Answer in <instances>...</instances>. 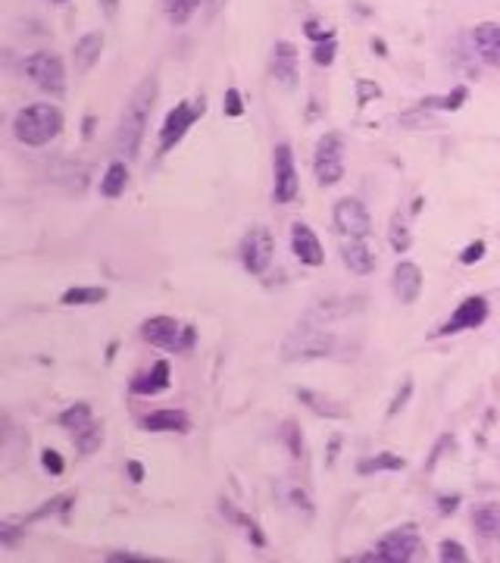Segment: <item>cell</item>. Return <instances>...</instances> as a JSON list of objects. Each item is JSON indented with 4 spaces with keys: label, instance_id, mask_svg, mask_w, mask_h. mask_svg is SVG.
<instances>
[{
    "label": "cell",
    "instance_id": "6da1fadb",
    "mask_svg": "<svg viewBox=\"0 0 500 563\" xmlns=\"http://www.w3.org/2000/svg\"><path fill=\"white\" fill-rule=\"evenodd\" d=\"M157 78L147 76L141 85L131 91L129 104L122 107V116H120V129H116V151L122 157L135 160L138 151H141V141H144V131H147V120H151V109L157 104Z\"/></svg>",
    "mask_w": 500,
    "mask_h": 563
},
{
    "label": "cell",
    "instance_id": "7a4b0ae2",
    "mask_svg": "<svg viewBox=\"0 0 500 563\" xmlns=\"http://www.w3.org/2000/svg\"><path fill=\"white\" fill-rule=\"evenodd\" d=\"M63 109L54 107V104H32V107H22L13 120V135H16L19 144L26 148H44L50 144L57 135L63 131Z\"/></svg>",
    "mask_w": 500,
    "mask_h": 563
},
{
    "label": "cell",
    "instance_id": "3957f363",
    "mask_svg": "<svg viewBox=\"0 0 500 563\" xmlns=\"http://www.w3.org/2000/svg\"><path fill=\"white\" fill-rule=\"evenodd\" d=\"M335 348V339L328 332H322L319 326L300 323L294 332L285 339L282 357L285 360H316V357H328Z\"/></svg>",
    "mask_w": 500,
    "mask_h": 563
},
{
    "label": "cell",
    "instance_id": "277c9868",
    "mask_svg": "<svg viewBox=\"0 0 500 563\" xmlns=\"http://www.w3.org/2000/svg\"><path fill=\"white\" fill-rule=\"evenodd\" d=\"M313 172L322 188H332L344 179V138L341 131H326L316 144Z\"/></svg>",
    "mask_w": 500,
    "mask_h": 563
},
{
    "label": "cell",
    "instance_id": "5b68a950",
    "mask_svg": "<svg viewBox=\"0 0 500 563\" xmlns=\"http://www.w3.org/2000/svg\"><path fill=\"white\" fill-rule=\"evenodd\" d=\"M22 72L28 76V82L38 85L50 98H63L66 94V66L57 54H47V50L32 54L22 63Z\"/></svg>",
    "mask_w": 500,
    "mask_h": 563
},
{
    "label": "cell",
    "instance_id": "8992f818",
    "mask_svg": "<svg viewBox=\"0 0 500 563\" xmlns=\"http://www.w3.org/2000/svg\"><path fill=\"white\" fill-rule=\"evenodd\" d=\"M300 192L297 166H294L291 144H276L272 153V201L276 203H294Z\"/></svg>",
    "mask_w": 500,
    "mask_h": 563
},
{
    "label": "cell",
    "instance_id": "52a82bcc",
    "mask_svg": "<svg viewBox=\"0 0 500 563\" xmlns=\"http://www.w3.org/2000/svg\"><path fill=\"white\" fill-rule=\"evenodd\" d=\"M422 536H419L416 526H401V529H391L379 538L375 551L381 554L388 563H410L416 558H422Z\"/></svg>",
    "mask_w": 500,
    "mask_h": 563
},
{
    "label": "cell",
    "instance_id": "ba28073f",
    "mask_svg": "<svg viewBox=\"0 0 500 563\" xmlns=\"http://www.w3.org/2000/svg\"><path fill=\"white\" fill-rule=\"evenodd\" d=\"M272 257H276V241H272L269 229L263 225H254V229L245 232L241 238V263L250 276H263L269 269Z\"/></svg>",
    "mask_w": 500,
    "mask_h": 563
},
{
    "label": "cell",
    "instance_id": "9c48e42d",
    "mask_svg": "<svg viewBox=\"0 0 500 563\" xmlns=\"http://www.w3.org/2000/svg\"><path fill=\"white\" fill-rule=\"evenodd\" d=\"M332 219H335V229L341 232L344 238H370V232H372L370 210H366V203L357 201V197H341L332 210Z\"/></svg>",
    "mask_w": 500,
    "mask_h": 563
},
{
    "label": "cell",
    "instance_id": "30bf717a",
    "mask_svg": "<svg viewBox=\"0 0 500 563\" xmlns=\"http://www.w3.org/2000/svg\"><path fill=\"white\" fill-rule=\"evenodd\" d=\"M203 109H207V100H203V98L197 100V104H179V107L169 109L163 129H160V151H172L175 144H179L182 138L188 135V129L194 126L197 116H201Z\"/></svg>",
    "mask_w": 500,
    "mask_h": 563
},
{
    "label": "cell",
    "instance_id": "8fae6325",
    "mask_svg": "<svg viewBox=\"0 0 500 563\" xmlns=\"http://www.w3.org/2000/svg\"><path fill=\"white\" fill-rule=\"evenodd\" d=\"M484 319H488V301H484L482 295L475 297H466L457 310H453V317L447 319L444 326L438 328L435 335H457V332H469V328H479L484 326Z\"/></svg>",
    "mask_w": 500,
    "mask_h": 563
},
{
    "label": "cell",
    "instance_id": "7c38bea8",
    "mask_svg": "<svg viewBox=\"0 0 500 563\" xmlns=\"http://www.w3.org/2000/svg\"><path fill=\"white\" fill-rule=\"evenodd\" d=\"M182 332L185 326H179L172 317H151L141 323V339L160 350H182Z\"/></svg>",
    "mask_w": 500,
    "mask_h": 563
},
{
    "label": "cell",
    "instance_id": "4fadbf2b",
    "mask_svg": "<svg viewBox=\"0 0 500 563\" xmlns=\"http://www.w3.org/2000/svg\"><path fill=\"white\" fill-rule=\"evenodd\" d=\"M291 251H294V257L304 263V266H322V263H326L322 241L307 223H294L291 225Z\"/></svg>",
    "mask_w": 500,
    "mask_h": 563
},
{
    "label": "cell",
    "instance_id": "5bb4252c",
    "mask_svg": "<svg viewBox=\"0 0 500 563\" xmlns=\"http://www.w3.org/2000/svg\"><path fill=\"white\" fill-rule=\"evenodd\" d=\"M341 260L354 276H372L375 266H379V257H375V251L366 245V238H348L344 241Z\"/></svg>",
    "mask_w": 500,
    "mask_h": 563
},
{
    "label": "cell",
    "instance_id": "9a60e30c",
    "mask_svg": "<svg viewBox=\"0 0 500 563\" xmlns=\"http://www.w3.org/2000/svg\"><path fill=\"white\" fill-rule=\"evenodd\" d=\"M394 295L403 304H416L422 295V269L410 260H401L394 266Z\"/></svg>",
    "mask_w": 500,
    "mask_h": 563
},
{
    "label": "cell",
    "instance_id": "2e32d148",
    "mask_svg": "<svg viewBox=\"0 0 500 563\" xmlns=\"http://www.w3.org/2000/svg\"><path fill=\"white\" fill-rule=\"evenodd\" d=\"M272 78L282 88L297 85V47L291 41H278L272 50Z\"/></svg>",
    "mask_w": 500,
    "mask_h": 563
},
{
    "label": "cell",
    "instance_id": "e0dca14e",
    "mask_svg": "<svg viewBox=\"0 0 500 563\" xmlns=\"http://www.w3.org/2000/svg\"><path fill=\"white\" fill-rule=\"evenodd\" d=\"M473 44H475V54H479L484 63L500 69V26L497 22H482V26H475Z\"/></svg>",
    "mask_w": 500,
    "mask_h": 563
},
{
    "label": "cell",
    "instance_id": "ac0fdd59",
    "mask_svg": "<svg viewBox=\"0 0 500 563\" xmlns=\"http://www.w3.org/2000/svg\"><path fill=\"white\" fill-rule=\"evenodd\" d=\"M104 35L100 32H88L82 38L76 41V47H72V60H76V69L78 76H88V72L98 66L100 54H104Z\"/></svg>",
    "mask_w": 500,
    "mask_h": 563
},
{
    "label": "cell",
    "instance_id": "d6986e66",
    "mask_svg": "<svg viewBox=\"0 0 500 563\" xmlns=\"http://www.w3.org/2000/svg\"><path fill=\"white\" fill-rule=\"evenodd\" d=\"M169 382H172V367H169V360H157L147 372L131 379V391L135 394H160V391L169 389Z\"/></svg>",
    "mask_w": 500,
    "mask_h": 563
},
{
    "label": "cell",
    "instance_id": "ffe728a7",
    "mask_svg": "<svg viewBox=\"0 0 500 563\" xmlns=\"http://www.w3.org/2000/svg\"><path fill=\"white\" fill-rule=\"evenodd\" d=\"M141 422L147 433H188L191 429V420L185 411H153Z\"/></svg>",
    "mask_w": 500,
    "mask_h": 563
},
{
    "label": "cell",
    "instance_id": "44dd1931",
    "mask_svg": "<svg viewBox=\"0 0 500 563\" xmlns=\"http://www.w3.org/2000/svg\"><path fill=\"white\" fill-rule=\"evenodd\" d=\"M473 526L475 532H479L482 538H488V542H500V504H479V507L473 510Z\"/></svg>",
    "mask_w": 500,
    "mask_h": 563
},
{
    "label": "cell",
    "instance_id": "7402d4cb",
    "mask_svg": "<svg viewBox=\"0 0 500 563\" xmlns=\"http://www.w3.org/2000/svg\"><path fill=\"white\" fill-rule=\"evenodd\" d=\"M297 398H300V404L310 407L316 416H328V420H344V416H348V411H344L338 401L328 398V394H319L313 389H297Z\"/></svg>",
    "mask_w": 500,
    "mask_h": 563
},
{
    "label": "cell",
    "instance_id": "603a6c76",
    "mask_svg": "<svg viewBox=\"0 0 500 563\" xmlns=\"http://www.w3.org/2000/svg\"><path fill=\"white\" fill-rule=\"evenodd\" d=\"M104 301H107V288H100V285H76V288L63 291L60 297L63 307H91Z\"/></svg>",
    "mask_w": 500,
    "mask_h": 563
},
{
    "label": "cell",
    "instance_id": "cb8c5ba5",
    "mask_svg": "<svg viewBox=\"0 0 500 563\" xmlns=\"http://www.w3.org/2000/svg\"><path fill=\"white\" fill-rule=\"evenodd\" d=\"M219 510H223V516H225V520L238 523L241 529L247 532V538H250V542H254L256 547H266V536H263V529H260V526H256V520H250L247 514H241V510L234 507V504H229V501H223V504H219Z\"/></svg>",
    "mask_w": 500,
    "mask_h": 563
},
{
    "label": "cell",
    "instance_id": "d4e9b609",
    "mask_svg": "<svg viewBox=\"0 0 500 563\" xmlns=\"http://www.w3.org/2000/svg\"><path fill=\"white\" fill-rule=\"evenodd\" d=\"M125 188H129V166H125L122 160H116V163H109L104 182H100V194L116 201V197H122Z\"/></svg>",
    "mask_w": 500,
    "mask_h": 563
},
{
    "label": "cell",
    "instance_id": "484cf974",
    "mask_svg": "<svg viewBox=\"0 0 500 563\" xmlns=\"http://www.w3.org/2000/svg\"><path fill=\"white\" fill-rule=\"evenodd\" d=\"M403 457H397V454H375V457H363L357 464V473L359 476H372V473H381V470H388V473H401L403 470Z\"/></svg>",
    "mask_w": 500,
    "mask_h": 563
},
{
    "label": "cell",
    "instance_id": "4316f807",
    "mask_svg": "<svg viewBox=\"0 0 500 563\" xmlns=\"http://www.w3.org/2000/svg\"><path fill=\"white\" fill-rule=\"evenodd\" d=\"M388 245H391L397 254L410 251V245H413V235H410V225H407V219H403L401 210H397V214L391 216V229H388Z\"/></svg>",
    "mask_w": 500,
    "mask_h": 563
},
{
    "label": "cell",
    "instance_id": "83f0119b",
    "mask_svg": "<svg viewBox=\"0 0 500 563\" xmlns=\"http://www.w3.org/2000/svg\"><path fill=\"white\" fill-rule=\"evenodd\" d=\"M60 422L63 429H69V433H82L85 426H91V407L88 404H72L69 411L60 413Z\"/></svg>",
    "mask_w": 500,
    "mask_h": 563
},
{
    "label": "cell",
    "instance_id": "f1b7e54d",
    "mask_svg": "<svg viewBox=\"0 0 500 563\" xmlns=\"http://www.w3.org/2000/svg\"><path fill=\"white\" fill-rule=\"evenodd\" d=\"M278 438L285 442V448L291 451V457H304V433H300V426L294 420H285L282 426H278Z\"/></svg>",
    "mask_w": 500,
    "mask_h": 563
},
{
    "label": "cell",
    "instance_id": "f546056e",
    "mask_svg": "<svg viewBox=\"0 0 500 563\" xmlns=\"http://www.w3.org/2000/svg\"><path fill=\"white\" fill-rule=\"evenodd\" d=\"M197 4H201V0H163L166 16L169 22H175V26H185L191 19V13L197 10Z\"/></svg>",
    "mask_w": 500,
    "mask_h": 563
},
{
    "label": "cell",
    "instance_id": "4dcf8cb0",
    "mask_svg": "<svg viewBox=\"0 0 500 563\" xmlns=\"http://www.w3.org/2000/svg\"><path fill=\"white\" fill-rule=\"evenodd\" d=\"M100 442H104V429L100 426H85L82 433H76V448L82 451V454H94V451L100 448Z\"/></svg>",
    "mask_w": 500,
    "mask_h": 563
},
{
    "label": "cell",
    "instance_id": "1f68e13d",
    "mask_svg": "<svg viewBox=\"0 0 500 563\" xmlns=\"http://www.w3.org/2000/svg\"><path fill=\"white\" fill-rule=\"evenodd\" d=\"M469 98V91L466 88H453L447 98H425V107H441V109H460L463 107V100Z\"/></svg>",
    "mask_w": 500,
    "mask_h": 563
},
{
    "label": "cell",
    "instance_id": "d6a6232c",
    "mask_svg": "<svg viewBox=\"0 0 500 563\" xmlns=\"http://www.w3.org/2000/svg\"><path fill=\"white\" fill-rule=\"evenodd\" d=\"M438 560H444V563H466L469 560V554H466V547H463L460 542H441L438 545Z\"/></svg>",
    "mask_w": 500,
    "mask_h": 563
},
{
    "label": "cell",
    "instance_id": "836d02e7",
    "mask_svg": "<svg viewBox=\"0 0 500 563\" xmlns=\"http://www.w3.org/2000/svg\"><path fill=\"white\" fill-rule=\"evenodd\" d=\"M410 398H413V379H403V385H401V389H397L394 401H391V407H388V420H394V416L410 404Z\"/></svg>",
    "mask_w": 500,
    "mask_h": 563
},
{
    "label": "cell",
    "instance_id": "e575fe53",
    "mask_svg": "<svg viewBox=\"0 0 500 563\" xmlns=\"http://www.w3.org/2000/svg\"><path fill=\"white\" fill-rule=\"evenodd\" d=\"M335 54H338L335 38H332V41H319V44L313 47V63H316V66H332V63H335Z\"/></svg>",
    "mask_w": 500,
    "mask_h": 563
},
{
    "label": "cell",
    "instance_id": "d590c367",
    "mask_svg": "<svg viewBox=\"0 0 500 563\" xmlns=\"http://www.w3.org/2000/svg\"><path fill=\"white\" fill-rule=\"evenodd\" d=\"M223 109H225V116H232V120L245 116V100H241V91H238V88H229V91H225V104H223Z\"/></svg>",
    "mask_w": 500,
    "mask_h": 563
},
{
    "label": "cell",
    "instance_id": "8d00e7d4",
    "mask_svg": "<svg viewBox=\"0 0 500 563\" xmlns=\"http://www.w3.org/2000/svg\"><path fill=\"white\" fill-rule=\"evenodd\" d=\"M41 466L50 473V476H63V470H66L63 457L57 454V451H50V448H44V451H41Z\"/></svg>",
    "mask_w": 500,
    "mask_h": 563
},
{
    "label": "cell",
    "instance_id": "74e56055",
    "mask_svg": "<svg viewBox=\"0 0 500 563\" xmlns=\"http://www.w3.org/2000/svg\"><path fill=\"white\" fill-rule=\"evenodd\" d=\"M285 495H288V501L294 504L297 510H304V514H313V504H310V495L304 492V488H297V485H288L285 488Z\"/></svg>",
    "mask_w": 500,
    "mask_h": 563
},
{
    "label": "cell",
    "instance_id": "f35d334b",
    "mask_svg": "<svg viewBox=\"0 0 500 563\" xmlns=\"http://www.w3.org/2000/svg\"><path fill=\"white\" fill-rule=\"evenodd\" d=\"M381 94V88L370 82V78H357V100L359 104H370V100H375Z\"/></svg>",
    "mask_w": 500,
    "mask_h": 563
},
{
    "label": "cell",
    "instance_id": "ab89813d",
    "mask_svg": "<svg viewBox=\"0 0 500 563\" xmlns=\"http://www.w3.org/2000/svg\"><path fill=\"white\" fill-rule=\"evenodd\" d=\"M484 251H488V247H484V241H473V245H469L466 251L460 254V263H463V266H473V263H479L484 257Z\"/></svg>",
    "mask_w": 500,
    "mask_h": 563
},
{
    "label": "cell",
    "instance_id": "60d3db41",
    "mask_svg": "<svg viewBox=\"0 0 500 563\" xmlns=\"http://www.w3.org/2000/svg\"><path fill=\"white\" fill-rule=\"evenodd\" d=\"M304 35H307V38H310V41H316V44H319V41H332V38H335L332 28H322L319 22H307V26H304Z\"/></svg>",
    "mask_w": 500,
    "mask_h": 563
},
{
    "label": "cell",
    "instance_id": "b9f144b4",
    "mask_svg": "<svg viewBox=\"0 0 500 563\" xmlns=\"http://www.w3.org/2000/svg\"><path fill=\"white\" fill-rule=\"evenodd\" d=\"M60 507H69V498H54L50 504H44L41 510H35L32 514V520H41V516H50V514H57Z\"/></svg>",
    "mask_w": 500,
    "mask_h": 563
},
{
    "label": "cell",
    "instance_id": "7bdbcfd3",
    "mask_svg": "<svg viewBox=\"0 0 500 563\" xmlns=\"http://www.w3.org/2000/svg\"><path fill=\"white\" fill-rule=\"evenodd\" d=\"M451 444H453V438H451V435H444V438H441V442H438V448H435V454H432V457H429V464H425V470H432V466L438 464V457L444 454V448H451Z\"/></svg>",
    "mask_w": 500,
    "mask_h": 563
},
{
    "label": "cell",
    "instance_id": "ee69618b",
    "mask_svg": "<svg viewBox=\"0 0 500 563\" xmlns=\"http://www.w3.org/2000/svg\"><path fill=\"white\" fill-rule=\"evenodd\" d=\"M125 470H129V479L135 482V485H138V482H144V464H141V460H129V466H125Z\"/></svg>",
    "mask_w": 500,
    "mask_h": 563
},
{
    "label": "cell",
    "instance_id": "f6af8a7d",
    "mask_svg": "<svg viewBox=\"0 0 500 563\" xmlns=\"http://www.w3.org/2000/svg\"><path fill=\"white\" fill-rule=\"evenodd\" d=\"M460 507V498H457V495H453V498H451V495H447V498H438V510H441V514H453V510H457Z\"/></svg>",
    "mask_w": 500,
    "mask_h": 563
},
{
    "label": "cell",
    "instance_id": "bcb514c9",
    "mask_svg": "<svg viewBox=\"0 0 500 563\" xmlns=\"http://www.w3.org/2000/svg\"><path fill=\"white\" fill-rule=\"evenodd\" d=\"M100 10H104L107 16H116V10H120V0H100Z\"/></svg>",
    "mask_w": 500,
    "mask_h": 563
},
{
    "label": "cell",
    "instance_id": "7dc6e473",
    "mask_svg": "<svg viewBox=\"0 0 500 563\" xmlns=\"http://www.w3.org/2000/svg\"><path fill=\"white\" fill-rule=\"evenodd\" d=\"M372 50L379 57H388V47H385V41H379V38H372Z\"/></svg>",
    "mask_w": 500,
    "mask_h": 563
},
{
    "label": "cell",
    "instance_id": "c3c4849f",
    "mask_svg": "<svg viewBox=\"0 0 500 563\" xmlns=\"http://www.w3.org/2000/svg\"><path fill=\"white\" fill-rule=\"evenodd\" d=\"M91 131H94V116H88V120H85V135H91Z\"/></svg>",
    "mask_w": 500,
    "mask_h": 563
},
{
    "label": "cell",
    "instance_id": "681fc988",
    "mask_svg": "<svg viewBox=\"0 0 500 563\" xmlns=\"http://www.w3.org/2000/svg\"><path fill=\"white\" fill-rule=\"evenodd\" d=\"M57 4H66V0H57Z\"/></svg>",
    "mask_w": 500,
    "mask_h": 563
}]
</instances>
